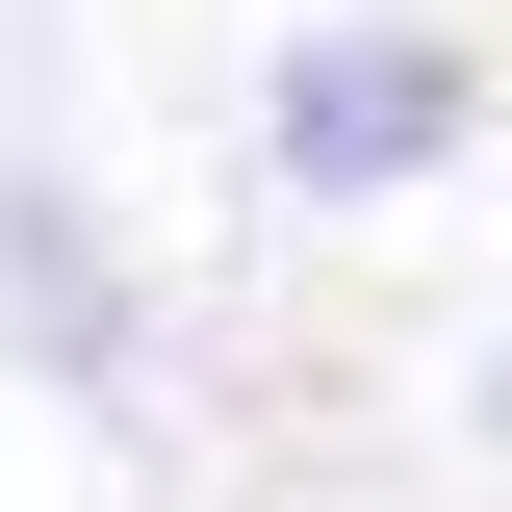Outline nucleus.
Segmentation results:
<instances>
[{
	"label": "nucleus",
	"mask_w": 512,
	"mask_h": 512,
	"mask_svg": "<svg viewBox=\"0 0 512 512\" xmlns=\"http://www.w3.org/2000/svg\"><path fill=\"white\" fill-rule=\"evenodd\" d=\"M461 128H487V52H461V26H308V52L256 77V154L308 205H410Z\"/></svg>",
	"instance_id": "1"
}]
</instances>
